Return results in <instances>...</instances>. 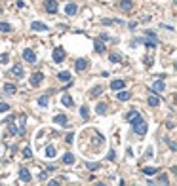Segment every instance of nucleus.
Returning <instances> with one entry per match:
<instances>
[{
  "label": "nucleus",
  "instance_id": "nucleus-23",
  "mask_svg": "<svg viewBox=\"0 0 177 186\" xmlns=\"http://www.w3.org/2000/svg\"><path fill=\"white\" fill-rule=\"evenodd\" d=\"M57 80H63V82L72 80V78H71V72H59V74H57Z\"/></svg>",
  "mask_w": 177,
  "mask_h": 186
},
{
  "label": "nucleus",
  "instance_id": "nucleus-37",
  "mask_svg": "<svg viewBox=\"0 0 177 186\" xmlns=\"http://www.w3.org/2000/svg\"><path fill=\"white\" fill-rule=\"evenodd\" d=\"M72 140H74V133H69L67 135V143H72Z\"/></svg>",
  "mask_w": 177,
  "mask_h": 186
},
{
  "label": "nucleus",
  "instance_id": "nucleus-25",
  "mask_svg": "<svg viewBox=\"0 0 177 186\" xmlns=\"http://www.w3.org/2000/svg\"><path fill=\"white\" fill-rule=\"evenodd\" d=\"M101 93H103V87H101V85H95L93 89L90 91V95H92V97H97V95H101Z\"/></svg>",
  "mask_w": 177,
  "mask_h": 186
},
{
  "label": "nucleus",
  "instance_id": "nucleus-7",
  "mask_svg": "<svg viewBox=\"0 0 177 186\" xmlns=\"http://www.w3.org/2000/svg\"><path fill=\"white\" fill-rule=\"evenodd\" d=\"M23 59L25 61H29V63H36V55H35V51L32 49H23Z\"/></svg>",
  "mask_w": 177,
  "mask_h": 186
},
{
  "label": "nucleus",
  "instance_id": "nucleus-22",
  "mask_svg": "<svg viewBox=\"0 0 177 186\" xmlns=\"http://www.w3.org/2000/svg\"><path fill=\"white\" fill-rule=\"evenodd\" d=\"M95 51H97V53H103V51H105V44H103L101 40H95Z\"/></svg>",
  "mask_w": 177,
  "mask_h": 186
},
{
  "label": "nucleus",
  "instance_id": "nucleus-33",
  "mask_svg": "<svg viewBox=\"0 0 177 186\" xmlns=\"http://www.w3.org/2000/svg\"><path fill=\"white\" fill-rule=\"evenodd\" d=\"M6 110H10V105L8 103H0V112H6Z\"/></svg>",
  "mask_w": 177,
  "mask_h": 186
},
{
  "label": "nucleus",
  "instance_id": "nucleus-39",
  "mask_svg": "<svg viewBox=\"0 0 177 186\" xmlns=\"http://www.w3.org/2000/svg\"><path fill=\"white\" fill-rule=\"evenodd\" d=\"M147 36H152V38H156V32H154V30H147Z\"/></svg>",
  "mask_w": 177,
  "mask_h": 186
},
{
  "label": "nucleus",
  "instance_id": "nucleus-5",
  "mask_svg": "<svg viewBox=\"0 0 177 186\" xmlns=\"http://www.w3.org/2000/svg\"><path fill=\"white\" fill-rule=\"evenodd\" d=\"M118 8L122 10V12H131L134 2H131V0H120V2H118Z\"/></svg>",
  "mask_w": 177,
  "mask_h": 186
},
{
  "label": "nucleus",
  "instance_id": "nucleus-40",
  "mask_svg": "<svg viewBox=\"0 0 177 186\" xmlns=\"http://www.w3.org/2000/svg\"><path fill=\"white\" fill-rule=\"evenodd\" d=\"M128 27H130V29H131V30H134V29H135V27H137V23H134V21H130V23H128Z\"/></svg>",
  "mask_w": 177,
  "mask_h": 186
},
{
  "label": "nucleus",
  "instance_id": "nucleus-11",
  "mask_svg": "<svg viewBox=\"0 0 177 186\" xmlns=\"http://www.w3.org/2000/svg\"><path fill=\"white\" fill-rule=\"evenodd\" d=\"M150 89H152L154 93H162V91L166 89V84H164L162 80H158V82H154V84H152V87H150Z\"/></svg>",
  "mask_w": 177,
  "mask_h": 186
},
{
  "label": "nucleus",
  "instance_id": "nucleus-34",
  "mask_svg": "<svg viewBox=\"0 0 177 186\" xmlns=\"http://www.w3.org/2000/svg\"><path fill=\"white\" fill-rule=\"evenodd\" d=\"M0 63H8V55H6V53H2V55H0Z\"/></svg>",
  "mask_w": 177,
  "mask_h": 186
},
{
  "label": "nucleus",
  "instance_id": "nucleus-29",
  "mask_svg": "<svg viewBox=\"0 0 177 186\" xmlns=\"http://www.w3.org/2000/svg\"><path fill=\"white\" fill-rule=\"evenodd\" d=\"M137 114H139V112H137V110H130V112H128V114H126V120H128V122H130V120H134V118H135V116H137Z\"/></svg>",
  "mask_w": 177,
  "mask_h": 186
},
{
  "label": "nucleus",
  "instance_id": "nucleus-20",
  "mask_svg": "<svg viewBox=\"0 0 177 186\" xmlns=\"http://www.w3.org/2000/svg\"><path fill=\"white\" fill-rule=\"evenodd\" d=\"M80 116H82L84 120H88V118H90V108H88L86 105H84V106H80Z\"/></svg>",
  "mask_w": 177,
  "mask_h": 186
},
{
  "label": "nucleus",
  "instance_id": "nucleus-12",
  "mask_svg": "<svg viewBox=\"0 0 177 186\" xmlns=\"http://www.w3.org/2000/svg\"><path fill=\"white\" fill-rule=\"evenodd\" d=\"M31 29H32V30H40V32H46V30H48V25H44L42 21H35V23L31 25Z\"/></svg>",
  "mask_w": 177,
  "mask_h": 186
},
{
  "label": "nucleus",
  "instance_id": "nucleus-1",
  "mask_svg": "<svg viewBox=\"0 0 177 186\" xmlns=\"http://www.w3.org/2000/svg\"><path fill=\"white\" fill-rule=\"evenodd\" d=\"M130 122H131V125H134V131H135L137 135H145V133H147L149 125H147V122H145V120H143L139 114H137L134 120H130Z\"/></svg>",
  "mask_w": 177,
  "mask_h": 186
},
{
  "label": "nucleus",
  "instance_id": "nucleus-17",
  "mask_svg": "<svg viewBox=\"0 0 177 186\" xmlns=\"http://www.w3.org/2000/svg\"><path fill=\"white\" fill-rule=\"evenodd\" d=\"M95 112H97L99 116H103V114L107 112V105H105V103H99V105L95 106Z\"/></svg>",
  "mask_w": 177,
  "mask_h": 186
},
{
  "label": "nucleus",
  "instance_id": "nucleus-10",
  "mask_svg": "<svg viewBox=\"0 0 177 186\" xmlns=\"http://www.w3.org/2000/svg\"><path fill=\"white\" fill-rule=\"evenodd\" d=\"M42 80H44V74H42V72H35V74L31 76V85H35V87H36Z\"/></svg>",
  "mask_w": 177,
  "mask_h": 186
},
{
  "label": "nucleus",
  "instance_id": "nucleus-24",
  "mask_svg": "<svg viewBox=\"0 0 177 186\" xmlns=\"http://www.w3.org/2000/svg\"><path fill=\"white\" fill-rule=\"evenodd\" d=\"M110 61H113V63H120V61H122V57H120V53L118 51H113V53H110V57H109Z\"/></svg>",
  "mask_w": 177,
  "mask_h": 186
},
{
  "label": "nucleus",
  "instance_id": "nucleus-31",
  "mask_svg": "<svg viewBox=\"0 0 177 186\" xmlns=\"http://www.w3.org/2000/svg\"><path fill=\"white\" fill-rule=\"evenodd\" d=\"M158 169L156 167H145V175H156Z\"/></svg>",
  "mask_w": 177,
  "mask_h": 186
},
{
  "label": "nucleus",
  "instance_id": "nucleus-6",
  "mask_svg": "<svg viewBox=\"0 0 177 186\" xmlns=\"http://www.w3.org/2000/svg\"><path fill=\"white\" fill-rule=\"evenodd\" d=\"M53 124H57V125H67V124H69V118L65 116V114H55V116H53Z\"/></svg>",
  "mask_w": 177,
  "mask_h": 186
},
{
  "label": "nucleus",
  "instance_id": "nucleus-35",
  "mask_svg": "<svg viewBox=\"0 0 177 186\" xmlns=\"http://www.w3.org/2000/svg\"><path fill=\"white\" fill-rule=\"evenodd\" d=\"M114 156H116V152H114V150H110V152H109V160L113 161V160H114Z\"/></svg>",
  "mask_w": 177,
  "mask_h": 186
},
{
  "label": "nucleus",
  "instance_id": "nucleus-16",
  "mask_svg": "<svg viewBox=\"0 0 177 186\" xmlns=\"http://www.w3.org/2000/svg\"><path fill=\"white\" fill-rule=\"evenodd\" d=\"M130 97H131V93H128V91H122V89H120V93L116 95V99H118V101H128Z\"/></svg>",
  "mask_w": 177,
  "mask_h": 186
},
{
  "label": "nucleus",
  "instance_id": "nucleus-38",
  "mask_svg": "<svg viewBox=\"0 0 177 186\" xmlns=\"http://www.w3.org/2000/svg\"><path fill=\"white\" fill-rule=\"evenodd\" d=\"M46 177H48V175H46V173H44V171H42V173L38 175V179H40V180H46Z\"/></svg>",
  "mask_w": 177,
  "mask_h": 186
},
{
  "label": "nucleus",
  "instance_id": "nucleus-21",
  "mask_svg": "<svg viewBox=\"0 0 177 186\" xmlns=\"http://www.w3.org/2000/svg\"><path fill=\"white\" fill-rule=\"evenodd\" d=\"M55 154H57V150H55L51 144H48V146H46V156H48V158H53Z\"/></svg>",
  "mask_w": 177,
  "mask_h": 186
},
{
  "label": "nucleus",
  "instance_id": "nucleus-27",
  "mask_svg": "<svg viewBox=\"0 0 177 186\" xmlns=\"http://www.w3.org/2000/svg\"><path fill=\"white\" fill-rule=\"evenodd\" d=\"M38 106H42V108H46V106H48V97H46V95L38 97Z\"/></svg>",
  "mask_w": 177,
  "mask_h": 186
},
{
  "label": "nucleus",
  "instance_id": "nucleus-26",
  "mask_svg": "<svg viewBox=\"0 0 177 186\" xmlns=\"http://www.w3.org/2000/svg\"><path fill=\"white\" fill-rule=\"evenodd\" d=\"M86 167H88V169H92V171H95V169L101 167V163H95V161H86Z\"/></svg>",
  "mask_w": 177,
  "mask_h": 186
},
{
  "label": "nucleus",
  "instance_id": "nucleus-18",
  "mask_svg": "<svg viewBox=\"0 0 177 186\" xmlns=\"http://www.w3.org/2000/svg\"><path fill=\"white\" fill-rule=\"evenodd\" d=\"M63 163H65V165H72V163H74V156L72 154H65L63 156Z\"/></svg>",
  "mask_w": 177,
  "mask_h": 186
},
{
  "label": "nucleus",
  "instance_id": "nucleus-28",
  "mask_svg": "<svg viewBox=\"0 0 177 186\" xmlns=\"http://www.w3.org/2000/svg\"><path fill=\"white\" fill-rule=\"evenodd\" d=\"M10 30H12L10 23H0V32H10Z\"/></svg>",
  "mask_w": 177,
  "mask_h": 186
},
{
  "label": "nucleus",
  "instance_id": "nucleus-8",
  "mask_svg": "<svg viewBox=\"0 0 177 186\" xmlns=\"http://www.w3.org/2000/svg\"><path fill=\"white\" fill-rule=\"evenodd\" d=\"M124 87H126L124 80H113L110 82V89H114V91H120V89H124Z\"/></svg>",
  "mask_w": 177,
  "mask_h": 186
},
{
  "label": "nucleus",
  "instance_id": "nucleus-32",
  "mask_svg": "<svg viewBox=\"0 0 177 186\" xmlns=\"http://www.w3.org/2000/svg\"><path fill=\"white\" fill-rule=\"evenodd\" d=\"M23 156H25V158H32V152H31V148H27V146L23 148Z\"/></svg>",
  "mask_w": 177,
  "mask_h": 186
},
{
  "label": "nucleus",
  "instance_id": "nucleus-2",
  "mask_svg": "<svg viewBox=\"0 0 177 186\" xmlns=\"http://www.w3.org/2000/svg\"><path fill=\"white\" fill-rule=\"evenodd\" d=\"M88 67H90V61H88V59H84V57L76 59V63H74V69L78 70V72H84V70H88Z\"/></svg>",
  "mask_w": 177,
  "mask_h": 186
},
{
  "label": "nucleus",
  "instance_id": "nucleus-13",
  "mask_svg": "<svg viewBox=\"0 0 177 186\" xmlns=\"http://www.w3.org/2000/svg\"><path fill=\"white\" fill-rule=\"evenodd\" d=\"M14 76H17V78H23L25 76V72H23V67H21V65H14Z\"/></svg>",
  "mask_w": 177,
  "mask_h": 186
},
{
  "label": "nucleus",
  "instance_id": "nucleus-41",
  "mask_svg": "<svg viewBox=\"0 0 177 186\" xmlns=\"http://www.w3.org/2000/svg\"><path fill=\"white\" fill-rule=\"evenodd\" d=\"M168 143H170V148H171V150H177V146H175V143H171V140H168Z\"/></svg>",
  "mask_w": 177,
  "mask_h": 186
},
{
  "label": "nucleus",
  "instance_id": "nucleus-9",
  "mask_svg": "<svg viewBox=\"0 0 177 186\" xmlns=\"http://www.w3.org/2000/svg\"><path fill=\"white\" fill-rule=\"evenodd\" d=\"M19 180H21V182H29V180H31V173H29V169H25V167L19 169Z\"/></svg>",
  "mask_w": 177,
  "mask_h": 186
},
{
  "label": "nucleus",
  "instance_id": "nucleus-36",
  "mask_svg": "<svg viewBox=\"0 0 177 186\" xmlns=\"http://www.w3.org/2000/svg\"><path fill=\"white\" fill-rule=\"evenodd\" d=\"M17 133V129H15V125H10V135H15Z\"/></svg>",
  "mask_w": 177,
  "mask_h": 186
},
{
  "label": "nucleus",
  "instance_id": "nucleus-4",
  "mask_svg": "<svg viewBox=\"0 0 177 186\" xmlns=\"http://www.w3.org/2000/svg\"><path fill=\"white\" fill-rule=\"evenodd\" d=\"M51 57H53V61H55V63H61V61L65 59V49H63V48H55Z\"/></svg>",
  "mask_w": 177,
  "mask_h": 186
},
{
  "label": "nucleus",
  "instance_id": "nucleus-14",
  "mask_svg": "<svg viewBox=\"0 0 177 186\" xmlns=\"http://www.w3.org/2000/svg\"><path fill=\"white\" fill-rule=\"evenodd\" d=\"M61 103H63V106H74V101H72V97L71 95H63V99H61Z\"/></svg>",
  "mask_w": 177,
  "mask_h": 186
},
{
  "label": "nucleus",
  "instance_id": "nucleus-30",
  "mask_svg": "<svg viewBox=\"0 0 177 186\" xmlns=\"http://www.w3.org/2000/svg\"><path fill=\"white\" fill-rule=\"evenodd\" d=\"M4 91H6V93H15V85H12V84H6Z\"/></svg>",
  "mask_w": 177,
  "mask_h": 186
},
{
  "label": "nucleus",
  "instance_id": "nucleus-19",
  "mask_svg": "<svg viewBox=\"0 0 177 186\" xmlns=\"http://www.w3.org/2000/svg\"><path fill=\"white\" fill-rule=\"evenodd\" d=\"M147 101H149V105H150V106H158V105H160V99H158L156 95H150Z\"/></svg>",
  "mask_w": 177,
  "mask_h": 186
},
{
  "label": "nucleus",
  "instance_id": "nucleus-15",
  "mask_svg": "<svg viewBox=\"0 0 177 186\" xmlns=\"http://www.w3.org/2000/svg\"><path fill=\"white\" fill-rule=\"evenodd\" d=\"M65 12H67V15H74V14H76V4L69 2L67 6H65Z\"/></svg>",
  "mask_w": 177,
  "mask_h": 186
},
{
  "label": "nucleus",
  "instance_id": "nucleus-3",
  "mask_svg": "<svg viewBox=\"0 0 177 186\" xmlns=\"http://www.w3.org/2000/svg\"><path fill=\"white\" fill-rule=\"evenodd\" d=\"M57 2H55V0H44V10H46L48 14H55L57 12Z\"/></svg>",
  "mask_w": 177,
  "mask_h": 186
}]
</instances>
